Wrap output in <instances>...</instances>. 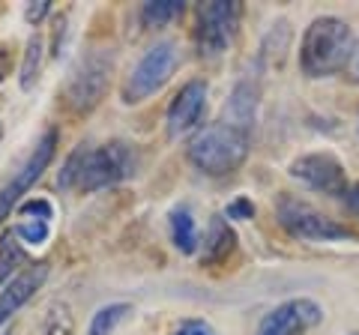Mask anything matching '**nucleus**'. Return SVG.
<instances>
[{
	"mask_svg": "<svg viewBox=\"0 0 359 335\" xmlns=\"http://www.w3.org/2000/svg\"><path fill=\"white\" fill-rule=\"evenodd\" d=\"M353 51V30L344 18L320 15L302 33L299 42V69L309 78H327L347 69Z\"/></svg>",
	"mask_w": 359,
	"mask_h": 335,
	"instance_id": "1",
	"label": "nucleus"
},
{
	"mask_svg": "<svg viewBox=\"0 0 359 335\" xmlns=\"http://www.w3.org/2000/svg\"><path fill=\"white\" fill-rule=\"evenodd\" d=\"M249 132L228 126V123H212L204 132H198L189 144V162H192L201 174L224 177L233 174L237 168L249 159Z\"/></svg>",
	"mask_w": 359,
	"mask_h": 335,
	"instance_id": "2",
	"label": "nucleus"
},
{
	"mask_svg": "<svg viewBox=\"0 0 359 335\" xmlns=\"http://www.w3.org/2000/svg\"><path fill=\"white\" fill-rule=\"evenodd\" d=\"M81 150V171L78 186L81 192H99V189L117 186L138 174V150L126 141H108L102 147H78Z\"/></svg>",
	"mask_w": 359,
	"mask_h": 335,
	"instance_id": "3",
	"label": "nucleus"
},
{
	"mask_svg": "<svg viewBox=\"0 0 359 335\" xmlns=\"http://www.w3.org/2000/svg\"><path fill=\"white\" fill-rule=\"evenodd\" d=\"M111 75H114V51L96 48L87 51L81 60L75 63L63 84V102L69 105L75 114H90L99 102L105 99L111 87Z\"/></svg>",
	"mask_w": 359,
	"mask_h": 335,
	"instance_id": "4",
	"label": "nucleus"
},
{
	"mask_svg": "<svg viewBox=\"0 0 359 335\" xmlns=\"http://www.w3.org/2000/svg\"><path fill=\"white\" fill-rule=\"evenodd\" d=\"M276 219L294 240L306 242H341V240H356L351 228L339 225L335 219L323 216L320 210H314L306 200L294 195H282L276 200Z\"/></svg>",
	"mask_w": 359,
	"mask_h": 335,
	"instance_id": "5",
	"label": "nucleus"
},
{
	"mask_svg": "<svg viewBox=\"0 0 359 335\" xmlns=\"http://www.w3.org/2000/svg\"><path fill=\"white\" fill-rule=\"evenodd\" d=\"M180 63V54H177V46L171 39L165 42H156V46L144 54L138 60V66L129 72V78L123 81V102L126 105H138L144 99H150L153 93H159L162 87L171 81V75Z\"/></svg>",
	"mask_w": 359,
	"mask_h": 335,
	"instance_id": "6",
	"label": "nucleus"
},
{
	"mask_svg": "<svg viewBox=\"0 0 359 335\" xmlns=\"http://www.w3.org/2000/svg\"><path fill=\"white\" fill-rule=\"evenodd\" d=\"M243 18V4L237 0H212V4L198 6V30L195 42L204 57H216V54L228 51V46L237 39Z\"/></svg>",
	"mask_w": 359,
	"mask_h": 335,
	"instance_id": "7",
	"label": "nucleus"
},
{
	"mask_svg": "<svg viewBox=\"0 0 359 335\" xmlns=\"http://www.w3.org/2000/svg\"><path fill=\"white\" fill-rule=\"evenodd\" d=\"M57 144H60L57 129H45V135L36 141V147L30 150V156L21 162L18 171L9 177V183L0 189V221L13 216V210L18 207V200L39 183V177L45 171H48V165L54 162V153H57Z\"/></svg>",
	"mask_w": 359,
	"mask_h": 335,
	"instance_id": "8",
	"label": "nucleus"
},
{
	"mask_svg": "<svg viewBox=\"0 0 359 335\" xmlns=\"http://www.w3.org/2000/svg\"><path fill=\"white\" fill-rule=\"evenodd\" d=\"M323 320V308L309 296H297L269 308L257 323V335H302Z\"/></svg>",
	"mask_w": 359,
	"mask_h": 335,
	"instance_id": "9",
	"label": "nucleus"
},
{
	"mask_svg": "<svg viewBox=\"0 0 359 335\" xmlns=\"http://www.w3.org/2000/svg\"><path fill=\"white\" fill-rule=\"evenodd\" d=\"M290 177L302 180L314 192H323V195H332V198H344L347 195V177H344V168L341 162L330 153H309V156H299V159L290 162Z\"/></svg>",
	"mask_w": 359,
	"mask_h": 335,
	"instance_id": "10",
	"label": "nucleus"
},
{
	"mask_svg": "<svg viewBox=\"0 0 359 335\" xmlns=\"http://www.w3.org/2000/svg\"><path fill=\"white\" fill-rule=\"evenodd\" d=\"M207 93H210V87H207V81H201V78H192V81H186L180 87V93L171 99L168 114H165L168 138L177 141L198 126L207 111Z\"/></svg>",
	"mask_w": 359,
	"mask_h": 335,
	"instance_id": "11",
	"label": "nucleus"
},
{
	"mask_svg": "<svg viewBox=\"0 0 359 335\" xmlns=\"http://www.w3.org/2000/svg\"><path fill=\"white\" fill-rule=\"evenodd\" d=\"M45 278H48V264L45 261L30 264L27 270H21L18 275L9 278L4 285V290H0V327H4L25 303H30V296L45 285Z\"/></svg>",
	"mask_w": 359,
	"mask_h": 335,
	"instance_id": "12",
	"label": "nucleus"
},
{
	"mask_svg": "<svg viewBox=\"0 0 359 335\" xmlns=\"http://www.w3.org/2000/svg\"><path fill=\"white\" fill-rule=\"evenodd\" d=\"M257 99H261V84H257V75H245L237 81V87L231 90V99L224 105V120L228 126L237 129H252L255 114H257Z\"/></svg>",
	"mask_w": 359,
	"mask_h": 335,
	"instance_id": "13",
	"label": "nucleus"
},
{
	"mask_svg": "<svg viewBox=\"0 0 359 335\" xmlns=\"http://www.w3.org/2000/svg\"><path fill=\"white\" fill-rule=\"evenodd\" d=\"M33 335H75V315L66 299H48L36 317Z\"/></svg>",
	"mask_w": 359,
	"mask_h": 335,
	"instance_id": "14",
	"label": "nucleus"
},
{
	"mask_svg": "<svg viewBox=\"0 0 359 335\" xmlns=\"http://www.w3.org/2000/svg\"><path fill=\"white\" fill-rule=\"evenodd\" d=\"M233 242H237V233L231 231L228 219L216 216V219L210 221V228H207V237H204V254H201V261H204L207 266H210V264L224 261V258H228V254L233 252Z\"/></svg>",
	"mask_w": 359,
	"mask_h": 335,
	"instance_id": "15",
	"label": "nucleus"
},
{
	"mask_svg": "<svg viewBox=\"0 0 359 335\" xmlns=\"http://www.w3.org/2000/svg\"><path fill=\"white\" fill-rule=\"evenodd\" d=\"M290 39H294V30H290V25L282 18L276 21L273 27H269V33L264 36L261 42V54H257V63L261 66H282L285 54L290 48Z\"/></svg>",
	"mask_w": 359,
	"mask_h": 335,
	"instance_id": "16",
	"label": "nucleus"
},
{
	"mask_svg": "<svg viewBox=\"0 0 359 335\" xmlns=\"http://www.w3.org/2000/svg\"><path fill=\"white\" fill-rule=\"evenodd\" d=\"M171 240L177 245V252L183 254H195L198 252V228H195V219L186 207H177L171 210Z\"/></svg>",
	"mask_w": 359,
	"mask_h": 335,
	"instance_id": "17",
	"label": "nucleus"
},
{
	"mask_svg": "<svg viewBox=\"0 0 359 335\" xmlns=\"http://www.w3.org/2000/svg\"><path fill=\"white\" fill-rule=\"evenodd\" d=\"M25 261H27V252L21 240L13 231H4L0 233V285H6L13 275H18V266Z\"/></svg>",
	"mask_w": 359,
	"mask_h": 335,
	"instance_id": "18",
	"label": "nucleus"
},
{
	"mask_svg": "<svg viewBox=\"0 0 359 335\" xmlns=\"http://www.w3.org/2000/svg\"><path fill=\"white\" fill-rule=\"evenodd\" d=\"M132 306L129 303H111V306H102L90 317V327H87V335H114V329L120 327L126 317H132Z\"/></svg>",
	"mask_w": 359,
	"mask_h": 335,
	"instance_id": "19",
	"label": "nucleus"
},
{
	"mask_svg": "<svg viewBox=\"0 0 359 335\" xmlns=\"http://www.w3.org/2000/svg\"><path fill=\"white\" fill-rule=\"evenodd\" d=\"M42 36L39 33H33L25 46V60H21V90H33V84H36L39 78V69H42Z\"/></svg>",
	"mask_w": 359,
	"mask_h": 335,
	"instance_id": "20",
	"label": "nucleus"
},
{
	"mask_svg": "<svg viewBox=\"0 0 359 335\" xmlns=\"http://www.w3.org/2000/svg\"><path fill=\"white\" fill-rule=\"evenodd\" d=\"M183 13V0H150L141 6V21L147 27H162Z\"/></svg>",
	"mask_w": 359,
	"mask_h": 335,
	"instance_id": "21",
	"label": "nucleus"
},
{
	"mask_svg": "<svg viewBox=\"0 0 359 335\" xmlns=\"http://www.w3.org/2000/svg\"><path fill=\"white\" fill-rule=\"evenodd\" d=\"M13 233H15V237L21 240V245H42L45 240H48L51 225H48V221L27 219V221H18V225L13 228Z\"/></svg>",
	"mask_w": 359,
	"mask_h": 335,
	"instance_id": "22",
	"label": "nucleus"
},
{
	"mask_svg": "<svg viewBox=\"0 0 359 335\" xmlns=\"http://www.w3.org/2000/svg\"><path fill=\"white\" fill-rule=\"evenodd\" d=\"M78 171H81V150H72L69 153V159L63 162L60 168V174H57V189H63V192H69V189L78 186Z\"/></svg>",
	"mask_w": 359,
	"mask_h": 335,
	"instance_id": "23",
	"label": "nucleus"
},
{
	"mask_svg": "<svg viewBox=\"0 0 359 335\" xmlns=\"http://www.w3.org/2000/svg\"><path fill=\"white\" fill-rule=\"evenodd\" d=\"M18 213L25 216V221L33 219V216H36V221H51L54 219V210L45 198H30V200H25V204H18Z\"/></svg>",
	"mask_w": 359,
	"mask_h": 335,
	"instance_id": "24",
	"label": "nucleus"
},
{
	"mask_svg": "<svg viewBox=\"0 0 359 335\" xmlns=\"http://www.w3.org/2000/svg\"><path fill=\"white\" fill-rule=\"evenodd\" d=\"M255 216V204L249 198H237V200H231L228 207H224V219H237V221H245V219H252Z\"/></svg>",
	"mask_w": 359,
	"mask_h": 335,
	"instance_id": "25",
	"label": "nucleus"
},
{
	"mask_svg": "<svg viewBox=\"0 0 359 335\" xmlns=\"http://www.w3.org/2000/svg\"><path fill=\"white\" fill-rule=\"evenodd\" d=\"M174 335H219L216 329H212L210 327V323L207 320H183V323H180V327L174 329Z\"/></svg>",
	"mask_w": 359,
	"mask_h": 335,
	"instance_id": "26",
	"label": "nucleus"
},
{
	"mask_svg": "<svg viewBox=\"0 0 359 335\" xmlns=\"http://www.w3.org/2000/svg\"><path fill=\"white\" fill-rule=\"evenodd\" d=\"M48 13H51V4H48V0H36V4H27V6H25V21H27L30 27H36Z\"/></svg>",
	"mask_w": 359,
	"mask_h": 335,
	"instance_id": "27",
	"label": "nucleus"
},
{
	"mask_svg": "<svg viewBox=\"0 0 359 335\" xmlns=\"http://www.w3.org/2000/svg\"><path fill=\"white\" fill-rule=\"evenodd\" d=\"M347 78H351L353 84H359V42L351 51V60H347Z\"/></svg>",
	"mask_w": 359,
	"mask_h": 335,
	"instance_id": "28",
	"label": "nucleus"
},
{
	"mask_svg": "<svg viewBox=\"0 0 359 335\" xmlns=\"http://www.w3.org/2000/svg\"><path fill=\"white\" fill-rule=\"evenodd\" d=\"M9 69H13V54H9L6 46H0V81L9 75Z\"/></svg>",
	"mask_w": 359,
	"mask_h": 335,
	"instance_id": "29",
	"label": "nucleus"
},
{
	"mask_svg": "<svg viewBox=\"0 0 359 335\" xmlns=\"http://www.w3.org/2000/svg\"><path fill=\"white\" fill-rule=\"evenodd\" d=\"M344 200H347V207H351V210H353V213L359 216V183H356V186H351V189H347V195H344Z\"/></svg>",
	"mask_w": 359,
	"mask_h": 335,
	"instance_id": "30",
	"label": "nucleus"
},
{
	"mask_svg": "<svg viewBox=\"0 0 359 335\" xmlns=\"http://www.w3.org/2000/svg\"><path fill=\"white\" fill-rule=\"evenodd\" d=\"M0 141H4V123H0Z\"/></svg>",
	"mask_w": 359,
	"mask_h": 335,
	"instance_id": "31",
	"label": "nucleus"
},
{
	"mask_svg": "<svg viewBox=\"0 0 359 335\" xmlns=\"http://www.w3.org/2000/svg\"><path fill=\"white\" fill-rule=\"evenodd\" d=\"M6 335H13V332H6Z\"/></svg>",
	"mask_w": 359,
	"mask_h": 335,
	"instance_id": "32",
	"label": "nucleus"
},
{
	"mask_svg": "<svg viewBox=\"0 0 359 335\" xmlns=\"http://www.w3.org/2000/svg\"><path fill=\"white\" fill-rule=\"evenodd\" d=\"M353 335H359V332H353Z\"/></svg>",
	"mask_w": 359,
	"mask_h": 335,
	"instance_id": "33",
	"label": "nucleus"
}]
</instances>
